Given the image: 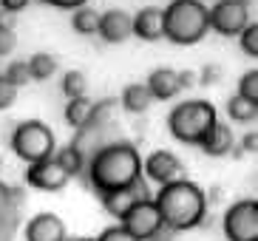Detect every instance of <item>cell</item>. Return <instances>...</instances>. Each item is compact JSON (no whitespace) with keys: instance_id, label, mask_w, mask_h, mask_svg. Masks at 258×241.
Here are the masks:
<instances>
[{"instance_id":"8d00e7d4","label":"cell","mask_w":258,"mask_h":241,"mask_svg":"<svg viewBox=\"0 0 258 241\" xmlns=\"http://www.w3.org/2000/svg\"><path fill=\"white\" fill-rule=\"evenodd\" d=\"M77 241H97V238H77Z\"/></svg>"},{"instance_id":"30bf717a","label":"cell","mask_w":258,"mask_h":241,"mask_svg":"<svg viewBox=\"0 0 258 241\" xmlns=\"http://www.w3.org/2000/svg\"><path fill=\"white\" fill-rule=\"evenodd\" d=\"M26 185L34 190H43V193H57V190H62L69 185V173L51 156V159H43V162H34V165L26 167Z\"/></svg>"},{"instance_id":"d4e9b609","label":"cell","mask_w":258,"mask_h":241,"mask_svg":"<svg viewBox=\"0 0 258 241\" xmlns=\"http://www.w3.org/2000/svg\"><path fill=\"white\" fill-rule=\"evenodd\" d=\"M238 40H241V51L255 60L258 57V23L255 20L247 23V26L241 29V34H238Z\"/></svg>"},{"instance_id":"5bb4252c","label":"cell","mask_w":258,"mask_h":241,"mask_svg":"<svg viewBox=\"0 0 258 241\" xmlns=\"http://www.w3.org/2000/svg\"><path fill=\"white\" fill-rule=\"evenodd\" d=\"M26 241H66V224L57 213H37L26 224Z\"/></svg>"},{"instance_id":"83f0119b","label":"cell","mask_w":258,"mask_h":241,"mask_svg":"<svg viewBox=\"0 0 258 241\" xmlns=\"http://www.w3.org/2000/svg\"><path fill=\"white\" fill-rule=\"evenodd\" d=\"M196 83H199V85H216V83H221V66H216V63H207V66L196 74Z\"/></svg>"},{"instance_id":"4316f807","label":"cell","mask_w":258,"mask_h":241,"mask_svg":"<svg viewBox=\"0 0 258 241\" xmlns=\"http://www.w3.org/2000/svg\"><path fill=\"white\" fill-rule=\"evenodd\" d=\"M15 99H17V88L0 74V111H9V108L15 105Z\"/></svg>"},{"instance_id":"44dd1931","label":"cell","mask_w":258,"mask_h":241,"mask_svg":"<svg viewBox=\"0 0 258 241\" xmlns=\"http://www.w3.org/2000/svg\"><path fill=\"white\" fill-rule=\"evenodd\" d=\"M54 162L69 173V179L71 176H80L83 167H85L83 153H80V148H74V145H66V148H60V151H54Z\"/></svg>"},{"instance_id":"ba28073f","label":"cell","mask_w":258,"mask_h":241,"mask_svg":"<svg viewBox=\"0 0 258 241\" xmlns=\"http://www.w3.org/2000/svg\"><path fill=\"white\" fill-rule=\"evenodd\" d=\"M207 20H210V29L219 31L221 37H235L250 23V6L238 0H216V6L207 9Z\"/></svg>"},{"instance_id":"7c38bea8","label":"cell","mask_w":258,"mask_h":241,"mask_svg":"<svg viewBox=\"0 0 258 241\" xmlns=\"http://www.w3.org/2000/svg\"><path fill=\"white\" fill-rule=\"evenodd\" d=\"M131 29L139 40L145 43H156V40L165 37V15H162L159 6H145L139 9L137 15L131 17Z\"/></svg>"},{"instance_id":"7402d4cb","label":"cell","mask_w":258,"mask_h":241,"mask_svg":"<svg viewBox=\"0 0 258 241\" xmlns=\"http://www.w3.org/2000/svg\"><path fill=\"white\" fill-rule=\"evenodd\" d=\"M227 116L233 122H241V125H247V122H255L258 116V105H252V102H247V99H241L238 94H233V97L227 99Z\"/></svg>"},{"instance_id":"52a82bcc","label":"cell","mask_w":258,"mask_h":241,"mask_svg":"<svg viewBox=\"0 0 258 241\" xmlns=\"http://www.w3.org/2000/svg\"><path fill=\"white\" fill-rule=\"evenodd\" d=\"M122 227L128 230L137 241H151L162 233V216L156 210L153 199H139L125 216H122Z\"/></svg>"},{"instance_id":"cb8c5ba5","label":"cell","mask_w":258,"mask_h":241,"mask_svg":"<svg viewBox=\"0 0 258 241\" xmlns=\"http://www.w3.org/2000/svg\"><path fill=\"white\" fill-rule=\"evenodd\" d=\"M238 97L252 102V105H258V68L247 71V74L238 80Z\"/></svg>"},{"instance_id":"3957f363","label":"cell","mask_w":258,"mask_h":241,"mask_svg":"<svg viewBox=\"0 0 258 241\" xmlns=\"http://www.w3.org/2000/svg\"><path fill=\"white\" fill-rule=\"evenodd\" d=\"M162 15H165V40H170L173 45H196L210 31L207 6L202 0H170V6L162 9Z\"/></svg>"},{"instance_id":"d6986e66","label":"cell","mask_w":258,"mask_h":241,"mask_svg":"<svg viewBox=\"0 0 258 241\" xmlns=\"http://www.w3.org/2000/svg\"><path fill=\"white\" fill-rule=\"evenodd\" d=\"M71 29H74L77 34H83V37L97 34V29H99V12H94L91 6L74 9V12H71Z\"/></svg>"},{"instance_id":"f1b7e54d","label":"cell","mask_w":258,"mask_h":241,"mask_svg":"<svg viewBox=\"0 0 258 241\" xmlns=\"http://www.w3.org/2000/svg\"><path fill=\"white\" fill-rule=\"evenodd\" d=\"M97 241H137V238H134V235H131L122 224H116V227H108V230L99 235Z\"/></svg>"},{"instance_id":"1f68e13d","label":"cell","mask_w":258,"mask_h":241,"mask_svg":"<svg viewBox=\"0 0 258 241\" xmlns=\"http://www.w3.org/2000/svg\"><path fill=\"white\" fill-rule=\"evenodd\" d=\"M29 3H31V0H0V9H3V12H12V15H17V12H23Z\"/></svg>"},{"instance_id":"603a6c76","label":"cell","mask_w":258,"mask_h":241,"mask_svg":"<svg viewBox=\"0 0 258 241\" xmlns=\"http://www.w3.org/2000/svg\"><path fill=\"white\" fill-rule=\"evenodd\" d=\"M62 94L69 99L85 97V94H88V77H85L83 71H77V68L66 71V74H62Z\"/></svg>"},{"instance_id":"e0dca14e","label":"cell","mask_w":258,"mask_h":241,"mask_svg":"<svg viewBox=\"0 0 258 241\" xmlns=\"http://www.w3.org/2000/svg\"><path fill=\"white\" fill-rule=\"evenodd\" d=\"M151 105H153V97H151V91H148L145 83L125 85V91H122V108L128 113H145Z\"/></svg>"},{"instance_id":"2e32d148","label":"cell","mask_w":258,"mask_h":241,"mask_svg":"<svg viewBox=\"0 0 258 241\" xmlns=\"http://www.w3.org/2000/svg\"><path fill=\"white\" fill-rule=\"evenodd\" d=\"M199 148H202V153H207V156H227V153H233L235 148V136L233 131H230V125H221V122H216L210 128V134L199 142Z\"/></svg>"},{"instance_id":"d6a6232c","label":"cell","mask_w":258,"mask_h":241,"mask_svg":"<svg viewBox=\"0 0 258 241\" xmlns=\"http://www.w3.org/2000/svg\"><path fill=\"white\" fill-rule=\"evenodd\" d=\"M179 85H182V88H193V85H199L196 83V71H190V68L179 71Z\"/></svg>"},{"instance_id":"e575fe53","label":"cell","mask_w":258,"mask_h":241,"mask_svg":"<svg viewBox=\"0 0 258 241\" xmlns=\"http://www.w3.org/2000/svg\"><path fill=\"white\" fill-rule=\"evenodd\" d=\"M51 6H57V9H80V6H85V0H51Z\"/></svg>"},{"instance_id":"6da1fadb","label":"cell","mask_w":258,"mask_h":241,"mask_svg":"<svg viewBox=\"0 0 258 241\" xmlns=\"http://www.w3.org/2000/svg\"><path fill=\"white\" fill-rule=\"evenodd\" d=\"M137 179H142V156L131 142L105 145L88 162V182L99 196L131 188Z\"/></svg>"},{"instance_id":"9c48e42d","label":"cell","mask_w":258,"mask_h":241,"mask_svg":"<svg viewBox=\"0 0 258 241\" xmlns=\"http://www.w3.org/2000/svg\"><path fill=\"white\" fill-rule=\"evenodd\" d=\"M184 173H187V170H184L182 159L176 156L173 151H153L151 156L142 162V176H148V182L159 185V188H165L170 182L184 179Z\"/></svg>"},{"instance_id":"7a4b0ae2","label":"cell","mask_w":258,"mask_h":241,"mask_svg":"<svg viewBox=\"0 0 258 241\" xmlns=\"http://www.w3.org/2000/svg\"><path fill=\"white\" fill-rule=\"evenodd\" d=\"M153 204L162 216V227H167V230L182 233V230L205 224L207 193L190 179H179L159 188V193L153 196Z\"/></svg>"},{"instance_id":"5b68a950","label":"cell","mask_w":258,"mask_h":241,"mask_svg":"<svg viewBox=\"0 0 258 241\" xmlns=\"http://www.w3.org/2000/svg\"><path fill=\"white\" fill-rule=\"evenodd\" d=\"M12 151L17 153V159H23L26 165H34V162L51 159L54 151H57V142H54V134L46 122L26 119L12 134Z\"/></svg>"},{"instance_id":"8fae6325","label":"cell","mask_w":258,"mask_h":241,"mask_svg":"<svg viewBox=\"0 0 258 241\" xmlns=\"http://www.w3.org/2000/svg\"><path fill=\"white\" fill-rule=\"evenodd\" d=\"M102 199V207H105V213H111L114 219H122L125 213L134 207V204L139 202V199H151V193H148V188H145V182L137 179L131 188L125 190H114V193H105Z\"/></svg>"},{"instance_id":"d590c367","label":"cell","mask_w":258,"mask_h":241,"mask_svg":"<svg viewBox=\"0 0 258 241\" xmlns=\"http://www.w3.org/2000/svg\"><path fill=\"white\" fill-rule=\"evenodd\" d=\"M238 3H244V6H250V3H252V0H238Z\"/></svg>"},{"instance_id":"484cf974","label":"cell","mask_w":258,"mask_h":241,"mask_svg":"<svg viewBox=\"0 0 258 241\" xmlns=\"http://www.w3.org/2000/svg\"><path fill=\"white\" fill-rule=\"evenodd\" d=\"M3 77H6L9 83L15 85V88H20V85L31 83V77H29V66H26V60H15V63H9L6 71H3Z\"/></svg>"},{"instance_id":"277c9868","label":"cell","mask_w":258,"mask_h":241,"mask_svg":"<svg viewBox=\"0 0 258 241\" xmlns=\"http://www.w3.org/2000/svg\"><path fill=\"white\" fill-rule=\"evenodd\" d=\"M219 122L216 108L207 99H187L182 105H176L167 116V128L173 134V139L184 145H199L210 134V128Z\"/></svg>"},{"instance_id":"836d02e7","label":"cell","mask_w":258,"mask_h":241,"mask_svg":"<svg viewBox=\"0 0 258 241\" xmlns=\"http://www.w3.org/2000/svg\"><path fill=\"white\" fill-rule=\"evenodd\" d=\"M17 23V15H12V12H3L0 9V29H15Z\"/></svg>"},{"instance_id":"ac0fdd59","label":"cell","mask_w":258,"mask_h":241,"mask_svg":"<svg viewBox=\"0 0 258 241\" xmlns=\"http://www.w3.org/2000/svg\"><path fill=\"white\" fill-rule=\"evenodd\" d=\"M26 66H29V77L31 80H51L54 71H57V57L48 51H37V54H31L29 60H26Z\"/></svg>"},{"instance_id":"8992f818","label":"cell","mask_w":258,"mask_h":241,"mask_svg":"<svg viewBox=\"0 0 258 241\" xmlns=\"http://www.w3.org/2000/svg\"><path fill=\"white\" fill-rule=\"evenodd\" d=\"M224 235L230 241H258V202L241 199L224 213Z\"/></svg>"},{"instance_id":"f546056e","label":"cell","mask_w":258,"mask_h":241,"mask_svg":"<svg viewBox=\"0 0 258 241\" xmlns=\"http://www.w3.org/2000/svg\"><path fill=\"white\" fill-rule=\"evenodd\" d=\"M17 37H15V29H0V57H9L15 51Z\"/></svg>"},{"instance_id":"74e56055","label":"cell","mask_w":258,"mask_h":241,"mask_svg":"<svg viewBox=\"0 0 258 241\" xmlns=\"http://www.w3.org/2000/svg\"><path fill=\"white\" fill-rule=\"evenodd\" d=\"M40 3H48V6H51V0H40Z\"/></svg>"},{"instance_id":"4dcf8cb0","label":"cell","mask_w":258,"mask_h":241,"mask_svg":"<svg viewBox=\"0 0 258 241\" xmlns=\"http://www.w3.org/2000/svg\"><path fill=\"white\" fill-rule=\"evenodd\" d=\"M255 148H258V134H255V128H252V131L244 134L241 148H238V151H241V153H255Z\"/></svg>"},{"instance_id":"ffe728a7","label":"cell","mask_w":258,"mask_h":241,"mask_svg":"<svg viewBox=\"0 0 258 241\" xmlns=\"http://www.w3.org/2000/svg\"><path fill=\"white\" fill-rule=\"evenodd\" d=\"M91 116H94V102L88 97L69 99V105H66V122H69L71 128H85Z\"/></svg>"},{"instance_id":"9a60e30c","label":"cell","mask_w":258,"mask_h":241,"mask_svg":"<svg viewBox=\"0 0 258 241\" xmlns=\"http://www.w3.org/2000/svg\"><path fill=\"white\" fill-rule=\"evenodd\" d=\"M148 91H151L153 99H162V102H167V99H173L179 91H182V85H179V71H173V68H156L151 77H148Z\"/></svg>"},{"instance_id":"4fadbf2b","label":"cell","mask_w":258,"mask_h":241,"mask_svg":"<svg viewBox=\"0 0 258 241\" xmlns=\"http://www.w3.org/2000/svg\"><path fill=\"white\" fill-rule=\"evenodd\" d=\"M97 34L105 43H125L128 37H134V29H131V15L125 9H108L99 15V29Z\"/></svg>"}]
</instances>
